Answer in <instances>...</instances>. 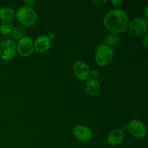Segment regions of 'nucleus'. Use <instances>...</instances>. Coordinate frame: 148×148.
I'll return each mask as SVG.
<instances>
[{
	"instance_id": "nucleus-1",
	"label": "nucleus",
	"mask_w": 148,
	"mask_h": 148,
	"mask_svg": "<svg viewBox=\"0 0 148 148\" xmlns=\"http://www.w3.org/2000/svg\"><path fill=\"white\" fill-rule=\"evenodd\" d=\"M129 23L130 20L127 12L121 8L112 9L103 17L104 27L114 34L125 31Z\"/></svg>"
},
{
	"instance_id": "nucleus-2",
	"label": "nucleus",
	"mask_w": 148,
	"mask_h": 148,
	"mask_svg": "<svg viewBox=\"0 0 148 148\" xmlns=\"http://www.w3.org/2000/svg\"><path fill=\"white\" fill-rule=\"evenodd\" d=\"M17 21L25 26H32L37 23L38 14L31 7L21 6L14 13Z\"/></svg>"
},
{
	"instance_id": "nucleus-3",
	"label": "nucleus",
	"mask_w": 148,
	"mask_h": 148,
	"mask_svg": "<svg viewBox=\"0 0 148 148\" xmlns=\"http://www.w3.org/2000/svg\"><path fill=\"white\" fill-rule=\"evenodd\" d=\"M114 57V51L112 47L104 43L97 45L95 53V60L100 66H106L113 61Z\"/></svg>"
},
{
	"instance_id": "nucleus-4",
	"label": "nucleus",
	"mask_w": 148,
	"mask_h": 148,
	"mask_svg": "<svg viewBox=\"0 0 148 148\" xmlns=\"http://www.w3.org/2000/svg\"><path fill=\"white\" fill-rule=\"evenodd\" d=\"M127 30L129 33L134 37L144 36L148 30V20L145 17H135L129 23Z\"/></svg>"
},
{
	"instance_id": "nucleus-5",
	"label": "nucleus",
	"mask_w": 148,
	"mask_h": 148,
	"mask_svg": "<svg viewBox=\"0 0 148 148\" xmlns=\"http://www.w3.org/2000/svg\"><path fill=\"white\" fill-rule=\"evenodd\" d=\"M16 53V43L14 40L7 38L0 43V58L2 60H12L14 57Z\"/></svg>"
},
{
	"instance_id": "nucleus-6",
	"label": "nucleus",
	"mask_w": 148,
	"mask_h": 148,
	"mask_svg": "<svg viewBox=\"0 0 148 148\" xmlns=\"http://www.w3.org/2000/svg\"><path fill=\"white\" fill-rule=\"evenodd\" d=\"M127 129L130 134L138 139L145 138L147 135V127L143 121L139 119H133L128 123Z\"/></svg>"
},
{
	"instance_id": "nucleus-7",
	"label": "nucleus",
	"mask_w": 148,
	"mask_h": 148,
	"mask_svg": "<svg viewBox=\"0 0 148 148\" xmlns=\"http://www.w3.org/2000/svg\"><path fill=\"white\" fill-rule=\"evenodd\" d=\"M16 50L17 53L23 57L30 56L34 51L33 40L28 36H24L17 41L16 44Z\"/></svg>"
},
{
	"instance_id": "nucleus-8",
	"label": "nucleus",
	"mask_w": 148,
	"mask_h": 148,
	"mask_svg": "<svg viewBox=\"0 0 148 148\" xmlns=\"http://www.w3.org/2000/svg\"><path fill=\"white\" fill-rule=\"evenodd\" d=\"M72 71L75 76L79 80H88L90 75V69L85 62L78 60L75 62L72 66Z\"/></svg>"
},
{
	"instance_id": "nucleus-9",
	"label": "nucleus",
	"mask_w": 148,
	"mask_h": 148,
	"mask_svg": "<svg viewBox=\"0 0 148 148\" xmlns=\"http://www.w3.org/2000/svg\"><path fill=\"white\" fill-rule=\"evenodd\" d=\"M34 50L39 53H43L48 51L51 46V40L48 35H40L38 36L33 41Z\"/></svg>"
},
{
	"instance_id": "nucleus-10",
	"label": "nucleus",
	"mask_w": 148,
	"mask_h": 148,
	"mask_svg": "<svg viewBox=\"0 0 148 148\" xmlns=\"http://www.w3.org/2000/svg\"><path fill=\"white\" fill-rule=\"evenodd\" d=\"M73 135L79 141L88 142L92 139V132L87 126L78 125L74 128Z\"/></svg>"
},
{
	"instance_id": "nucleus-11",
	"label": "nucleus",
	"mask_w": 148,
	"mask_h": 148,
	"mask_svg": "<svg viewBox=\"0 0 148 148\" xmlns=\"http://www.w3.org/2000/svg\"><path fill=\"white\" fill-rule=\"evenodd\" d=\"M124 139V132L121 129H115L108 133L107 136V142L111 146L119 145Z\"/></svg>"
},
{
	"instance_id": "nucleus-12",
	"label": "nucleus",
	"mask_w": 148,
	"mask_h": 148,
	"mask_svg": "<svg viewBox=\"0 0 148 148\" xmlns=\"http://www.w3.org/2000/svg\"><path fill=\"white\" fill-rule=\"evenodd\" d=\"M85 89L90 95L95 96L98 95L101 91V84L96 79H88L85 85Z\"/></svg>"
},
{
	"instance_id": "nucleus-13",
	"label": "nucleus",
	"mask_w": 148,
	"mask_h": 148,
	"mask_svg": "<svg viewBox=\"0 0 148 148\" xmlns=\"http://www.w3.org/2000/svg\"><path fill=\"white\" fill-rule=\"evenodd\" d=\"M14 12L12 8L3 7L0 8V20L3 22L10 21L14 17Z\"/></svg>"
},
{
	"instance_id": "nucleus-14",
	"label": "nucleus",
	"mask_w": 148,
	"mask_h": 148,
	"mask_svg": "<svg viewBox=\"0 0 148 148\" xmlns=\"http://www.w3.org/2000/svg\"><path fill=\"white\" fill-rule=\"evenodd\" d=\"M120 38L116 34H114V33H110V34L106 35L103 38V43L104 44L107 45V46H117L119 43Z\"/></svg>"
},
{
	"instance_id": "nucleus-15",
	"label": "nucleus",
	"mask_w": 148,
	"mask_h": 148,
	"mask_svg": "<svg viewBox=\"0 0 148 148\" xmlns=\"http://www.w3.org/2000/svg\"><path fill=\"white\" fill-rule=\"evenodd\" d=\"M25 34V29L23 26L21 25H17L15 27H14L12 31L10 33V36H11L12 40H14V42L17 40L18 41L19 40L22 38L24 37Z\"/></svg>"
},
{
	"instance_id": "nucleus-16",
	"label": "nucleus",
	"mask_w": 148,
	"mask_h": 148,
	"mask_svg": "<svg viewBox=\"0 0 148 148\" xmlns=\"http://www.w3.org/2000/svg\"><path fill=\"white\" fill-rule=\"evenodd\" d=\"M14 25L11 21L2 22L0 25V33L4 36L10 35L14 28Z\"/></svg>"
},
{
	"instance_id": "nucleus-17",
	"label": "nucleus",
	"mask_w": 148,
	"mask_h": 148,
	"mask_svg": "<svg viewBox=\"0 0 148 148\" xmlns=\"http://www.w3.org/2000/svg\"><path fill=\"white\" fill-rule=\"evenodd\" d=\"M108 2L107 0H92V3L96 7H103Z\"/></svg>"
},
{
	"instance_id": "nucleus-18",
	"label": "nucleus",
	"mask_w": 148,
	"mask_h": 148,
	"mask_svg": "<svg viewBox=\"0 0 148 148\" xmlns=\"http://www.w3.org/2000/svg\"><path fill=\"white\" fill-rule=\"evenodd\" d=\"M143 45L145 47V49H148V34L146 33L145 35H144L143 38Z\"/></svg>"
},
{
	"instance_id": "nucleus-19",
	"label": "nucleus",
	"mask_w": 148,
	"mask_h": 148,
	"mask_svg": "<svg viewBox=\"0 0 148 148\" xmlns=\"http://www.w3.org/2000/svg\"><path fill=\"white\" fill-rule=\"evenodd\" d=\"M111 3L113 6H114L116 7H118L119 6H121L124 3V1H123V0H111Z\"/></svg>"
},
{
	"instance_id": "nucleus-20",
	"label": "nucleus",
	"mask_w": 148,
	"mask_h": 148,
	"mask_svg": "<svg viewBox=\"0 0 148 148\" xmlns=\"http://www.w3.org/2000/svg\"><path fill=\"white\" fill-rule=\"evenodd\" d=\"M100 75L99 71L97 70V69H92V70H90V76H91L92 77V79H95V78L98 77Z\"/></svg>"
},
{
	"instance_id": "nucleus-21",
	"label": "nucleus",
	"mask_w": 148,
	"mask_h": 148,
	"mask_svg": "<svg viewBox=\"0 0 148 148\" xmlns=\"http://www.w3.org/2000/svg\"><path fill=\"white\" fill-rule=\"evenodd\" d=\"M36 0H25L23 2H24L25 5L27 6V7H31L33 4L36 3Z\"/></svg>"
},
{
	"instance_id": "nucleus-22",
	"label": "nucleus",
	"mask_w": 148,
	"mask_h": 148,
	"mask_svg": "<svg viewBox=\"0 0 148 148\" xmlns=\"http://www.w3.org/2000/svg\"><path fill=\"white\" fill-rule=\"evenodd\" d=\"M48 36H49V38L52 40H53V39L56 38V33H55L54 32H51V33H49V35Z\"/></svg>"
},
{
	"instance_id": "nucleus-23",
	"label": "nucleus",
	"mask_w": 148,
	"mask_h": 148,
	"mask_svg": "<svg viewBox=\"0 0 148 148\" xmlns=\"http://www.w3.org/2000/svg\"><path fill=\"white\" fill-rule=\"evenodd\" d=\"M144 14H145V18H146L147 20V18H148V5L147 4L145 6V7Z\"/></svg>"
}]
</instances>
